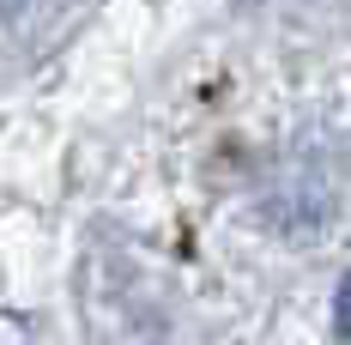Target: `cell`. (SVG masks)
Here are the masks:
<instances>
[{
  "mask_svg": "<svg viewBox=\"0 0 351 345\" xmlns=\"http://www.w3.org/2000/svg\"><path fill=\"white\" fill-rule=\"evenodd\" d=\"M333 327L351 340V273L339 278V291H333Z\"/></svg>",
  "mask_w": 351,
  "mask_h": 345,
  "instance_id": "obj_1",
  "label": "cell"
},
{
  "mask_svg": "<svg viewBox=\"0 0 351 345\" xmlns=\"http://www.w3.org/2000/svg\"><path fill=\"white\" fill-rule=\"evenodd\" d=\"M19 6H25V0H0V19H12V12H19Z\"/></svg>",
  "mask_w": 351,
  "mask_h": 345,
  "instance_id": "obj_2",
  "label": "cell"
}]
</instances>
